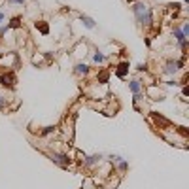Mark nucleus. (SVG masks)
Wrapping results in <instances>:
<instances>
[{"instance_id": "obj_1", "label": "nucleus", "mask_w": 189, "mask_h": 189, "mask_svg": "<svg viewBox=\"0 0 189 189\" xmlns=\"http://www.w3.org/2000/svg\"><path fill=\"white\" fill-rule=\"evenodd\" d=\"M132 12L138 19V23H142V25H150L151 23V13H150V8L146 4H142V2H136L132 6Z\"/></svg>"}, {"instance_id": "obj_2", "label": "nucleus", "mask_w": 189, "mask_h": 189, "mask_svg": "<svg viewBox=\"0 0 189 189\" xmlns=\"http://www.w3.org/2000/svg\"><path fill=\"white\" fill-rule=\"evenodd\" d=\"M51 159H53L57 164H61V167H66V164H68V157H66V155H62V153H53V155H51Z\"/></svg>"}, {"instance_id": "obj_3", "label": "nucleus", "mask_w": 189, "mask_h": 189, "mask_svg": "<svg viewBox=\"0 0 189 189\" xmlns=\"http://www.w3.org/2000/svg\"><path fill=\"white\" fill-rule=\"evenodd\" d=\"M182 64H183L182 61H176V62H172V61H170V62L167 64V68H164V72H167V74H174V72H176V70H178Z\"/></svg>"}, {"instance_id": "obj_4", "label": "nucleus", "mask_w": 189, "mask_h": 189, "mask_svg": "<svg viewBox=\"0 0 189 189\" xmlns=\"http://www.w3.org/2000/svg\"><path fill=\"white\" fill-rule=\"evenodd\" d=\"M127 70H129V62H121L119 66H117V76H119V78H123L125 74H127Z\"/></svg>"}, {"instance_id": "obj_5", "label": "nucleus", "mask_w": 189, "mask_h": 189, "mask_svg": "<svg viewBox=\"0 0 189 189\" xmlns=\"http://www.w3.org/2000/svg\"><path fill=\"white\" fill-rule=\"evenodd\" d=\"M0 81H2L4 87H13V76L12 74L10 76H2V78H0Z\"/></svg>"}, {"instance_id": "obj_6", "label": "nucleus", "mask_w": 189, "mask_h": 189, "mask_svg": "<svg viewBox=\"0 0 189 189\" xmlns=\"http://www.w3.org/2000/svg\"><path fill=\"white\" fill-rule=\"evenodd\" d=\"M100 161V155H91V157H87L85 159V167H91V164H97Z\"/></svg>"}, {"instance_id": "obj_7", "label": "nucleus", "mask_w": 189, "mask_h": 189, "mask_svg": "<svg viewBox=\"0 0 189 189\" xmlns=\"http://www.w3.org/2000/svg\"><path fill=\"white\" fill-rule=\"evenodd\" d=\"M81 23H83L87 29H93V27H94V21H93L91 17H87V15H81Z\"/></svg>"}, {"instance_id": "obj_8", "label": "nucleus", "mask_w": 189, "mask_h": 189, "mask_svg": "<svg viewBox=\"0 0 189 189\" xmlns=\"http://www.w3.org/2000/svg\"><path fill=\"white\" fill-rule=\"evenodd\" d=\"M36 29H40V32H42V34H47V32H49V27H47V25H45L44 21L36 23Z\"/></svg>"}, {"instance_id": "obj_9", "label": "nucleus", "mask_w": 189, "mask_h": 189, "mask_svg": "<svg viewBox=\"0 0 189 189\" xmlns=\"http://www.w3.org/2000/svg\"><path fill=\"white\" fill-rule=\"evenodd\" d=\"M87 70H89L87 64H78L76 66V74H87Z\"/></svg>"}, {"instance_id": "obj_10", "label": "nucleus", "mask_w": 189, "mask_h": 189, "mask_svg": "<svg viewBox=\"0 0 189 189\" xmlns=\"http://www.w3.org/2000/svg\"><path fill=\"white\" fill-rule=\"evenodd\" d=\"M129 87H131V91H132L134 94H138V91H140V81H131Z\"/></svg>"}, {"instance_id": "obj_11", "label": "nucleus", "mask_w": 189, "mask_h": 189, "mask_svg": "<svg viewBox=\"0 0 189 189\" xmlns=\"http://www.w3.org/2000/svg\"><path fill=\"white\" fill-rule=\"evenodd\" d=\"M93 59H94V62H102V61H104V55H102V53H97Z\"/></svg>"}, {"instance_id": "obj_12", "label": "nucleus", "mask_w": 189, "mask_h": 189, "mask_svg": "<svg viewBox=\"0 0 189 189\" xmlns=\"http://www.w3.org/2000/svg\"><path fill=\"white\" fill-rule=\"evenodd\" d=\"M19 21H21L19 17H13V19H12V25H10V27H19Z\"/></svg>"}, {"instance_id": "obj_13", "label": "nucleus", "mask_w": 189, "mask_h": 189, "mask_svg": "<svg viewBox=\"0 0 189 189\" xmlns=\"http://www.w3.org/2000/svg\"><path fill=\"white\" fill-rule=\"evenodd\" d=\"M182 34H183V36H187V34H189V25H187V23L183 25V30H182Z\"/></svg>"}, {"instance_id": "obj_14", "label": "nucleus", "mask_w": 189, "mask_h": 189, "mask_svg": "<svg viewBox=\"0 0 189 189\" xmlns=\"http://www.w3.org/2000/svg\"><path fill=\"white\" fill-rule=\"evenodd\" d=\"M4 104H6V99H4V97H0V108H2Z\"/></svg>"}, {"instance_id": "obj_15", "label": "nucleus", "mask_w": 189, "mask_h": 189, "mask_svg": "<svg viewBox=\"0 0 189 189\" xmlns=\"http://www.w3.org/2000/svg\"><path fill=\"white\" fill-rule=\"evenodd\" d=\"M2 21H4V13H2V12H0V23H2Z\"/></svg>"}, {"instance_id": "obj_16", "label": "nucleus", "mask_w": 189, "mask_h": 189, "mask_svg": "<svg viewBox=\"0 0 189 189\" xmlns=\"http://www.w3.org/2000/svg\"><path fill=\"white\" fill-rule=\"evenodd\" d=\"M10 2H25V0H10Z\"/></svg>"}]
</instances>
